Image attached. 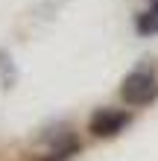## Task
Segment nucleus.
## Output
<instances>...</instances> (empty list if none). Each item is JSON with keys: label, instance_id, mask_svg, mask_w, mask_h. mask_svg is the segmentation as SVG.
<instances>
[{"label": "nucleus", "instance_id": "nucleus-4", "mask_svg": "<svg viewBox=\"0 0 158 161\" xmlns=\"http://www.w3.org/2000/svg\"><path fill=\"white\" fill-rule=\"evenodd\" d=\"M138 32L141 35H158V9H146L144 15H138Z\"/></svg>", "mask_w": 158, "mask_h": 161}, {"label": "nucleus", "instance_id": "nucleus-2", "mask_svg": "<svg viewBox=\"0 0 158 161\" xmlns=\"http://www.w3.org/2000/svg\"><path fill=\"white\" fill-rule=\"evenodd\" d=\"M132 114L129 111H120V108H100L94 111V117L88 123V132L94 138H114L117 132H123L129 126Z\"/></svg>", "mask_w": 158, "mask_h": 161}, {"label": "nucleus", "instance_id": "nucleus-3", "mask_svg": "<svg viewBox=\"0 0 158 161\" xmlns=\"http://www.w3.org/2000/svg\"><path fill=\"white\" fill-rule=\"evenodd\" d=\"M82 149V144H76V141H68V144H59V147H53L44 158H38V161H68V158H73Z\"/></svg>", "mask_w": 158, "mask_h": 161}, {"label": "nucleus", "instance_id": "nucleus-1", "mask_svg": "<svg viewBox=\"0 0 158 161\" xmlns=\"http://www.w3.org/2000/svg\"><path fill=\"white\" fill-rule=\"evenodd\" d=\"M158 97V79L150 70H132L120 82V100L126 106H146Z\"/></svg>", "mask_w": 158, "mask_h": 161}]
</instances>
